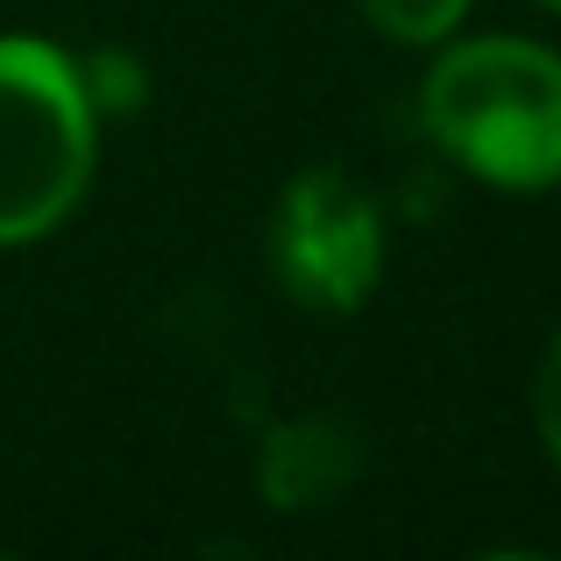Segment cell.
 <instances>
[{
    "instance_id": "277c9868",
    "label": "cell",
    "mask_w": 561,
    "mask_h": 561,
    "mask_svg": "<svg viewBox=\"0 0 561 561\" xmlns=\"http://www.w3.org/2000/svg\"><path fill=\"white\" fill-rule=\"evenodd\" d=\"M356 462H363V448H356L348 426L291 420V426H277V434L263 440V497L285 505V512H313L356 477Z\"/></svg>"
},
{
    "instance_id": "5b68a950",
    "label": "cell",
    "mask_w": 561,
    "mask_h": 561,
    "mask_svg": "<svg viewBox=\"0 0 561 561\" xmlns=\"http://www.w3.org/2000/svg\"><path fill=\"white\" fill-rule=\"evenodd\" d=\"M363 14H370L377 36L412 43V50H434V43H448L455 28H462L469 0H363Z\"/></svg>"
},
{
    "instance_id": "7a4b0ae2",
    "label": "cell",
    "mask_w": 561,
    "mask_h": 561,
    "mask_svg": "<svg viewBox=\"0 0 561 561\" xmlns=\"http://www.w3.org/2000/svg\"><path fill=\"white\" fill-rule=\"evenodd\" d=\"M100 107L85 71L43 36H0V249L65 228L93 185Z\"/></svg>"
},
{
    "instance_id": "52a82bcc",
    "label": "cell",
    "mask_w": 561,
    "mask_h": 561,
    "mask_svg": "<svg viewBox=\"0 0 561 561\" xmlns=\"http://www.w3.org/2000/svg\"><path fill=\"white\" fill-rule=\"evenodd\" d=\"M540 8H554V14H561V0H540Z\"/></svg>"
},
{
    "instance_id": "6da1fadb",
    "label": "cell",
    "mask_w": 561,
    "mask_h": 561,
    "mask_svg": "<svg viewBox=\"0 0 561 561\" xmlns=\"http://www.w3.org/2000/svg\"><path fill=\"white\" fill-rule=\"evenodd\" d=\"M420 128L497 192L561 185V50L534 36L448 43L420 79Z\"/></svg>"
},
{
    "instance_id": "3957f363",
    "label": "cell",
    "mask_w": 561,
    "mask_h": 561,
    "mask_svg": "<svg viewBox=\"0 0 561 561\" xmlns=\"http://www.w3.org/2000/svg\"><path fill=\"white\" fill-rule=\"evenodd\" d=\"M271 271L313 313H356L383 277V206L342 164H306L277 192Z\"/></svg>"
},
{
    "instance_id": "8992f818",
    "label": "cell",
    "mask_w": 561,
    "mask_h": 561,
    "mask_svg": "<svg viewBox=\"0 0 561 561\" xmlns=\"http://www.w3.org/2000/svg\"><path fill=\"white\" fill-rule=\"evenodd\" d=\"M534 420H540V440H548L554 469H561V334L540 356V377H534Z\"/></svg>"
}]
</instances>
